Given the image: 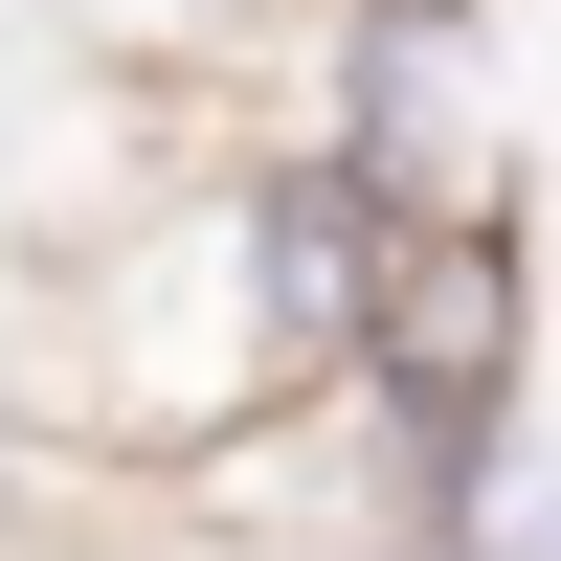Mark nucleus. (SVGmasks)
Listing matches in <instances>:
<instances>
[{
	"instance_id": "1",
	"label": "nucleus",
	"mask_w": 561,
	"mask_h": 561,
	"mask_svg": "<svg viewBox=\"0 0 561 561\" xmlns=\"http://www.w3.org/2000/svg\"><path fill=\"white\" fill-rule=\"evenodd\" d=\"M382 561H404V539H382Z\"/></svg>"
}]
</instances>
